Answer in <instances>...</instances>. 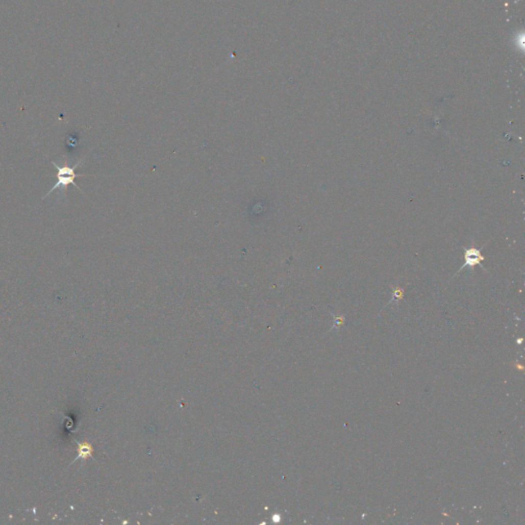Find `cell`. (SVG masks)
<instances>
[{"label":"cell","mask_w":525,"mask_h":525,"mask_svg":"<svg viewBox=\"0 0 525 525\" xmlns=\"http://www.w3.org/2000/svg\"><path fill=\"white\" fill-rule=\"evenodd\" d=\"M481 249L482 248L478 249L476 247L465 248V255H464L465 264L459 269L458 273L460 271H463L465 268H469L470 270H473L476 266H481V263L484 262V260H485L484 256L481 253Z\"/></svg>","instance_id":"2"},{"label":"cell","mask_w":525,"mask_h":525,"mask_svg":"<svg viewBox=\"0 0 525 525\" xmlns=\"http://www.w3.org/2000/svg\"><path fill=\"white\" fill-rule=\"evenodd\" d=\"M84 159L85 157H83V159L79 160L77 163H75L74 165L72 166H69L68 164H64V165H59L57 164L56 162L54 161H51L52 164L54 165V167L57 169V173L55 174L56 179H57V182L55 184V186L42 197V199H45L47 196H49L55 190L57 189H62V190H67L68 186L69 185H73L76 189H78L80 192L83 193V191L75 184V179L78 178V177H84V174H81V173H76L75 170L77 167H79L81 164H83L84 162Z\"/></svg>","instance_id":"1"},{"label":"cell","mask_w":525,"mask_h":525,"mask_svg":"<svg viewBox=\"0 0 525 525\" xmlns=\"http://www.w3.org/2000/svg\"><path fill=\"white\" fill-rule=\"evenodd\" d=\"M78 456L76 457V459L74 460V462H76L77 460L79 459H82V460H86L87 458H92V453H93V448L92 446L89 444V443H86V442H82V443H78Z\"/></svg>","instance_id":"3"}]
</instances>
